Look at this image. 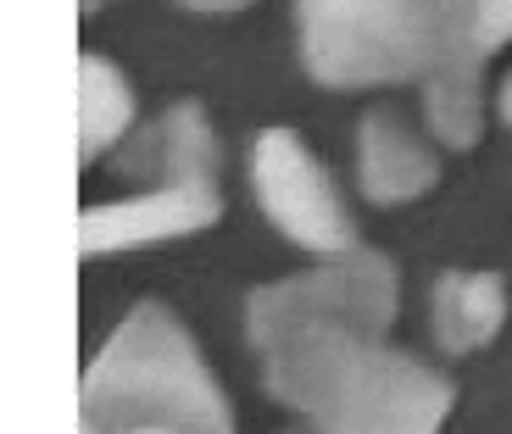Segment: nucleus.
Returning <instances> with one entry per match:
<instances>
[{
  "mask_svg": "<svg viewBox=\"0 0 512 434\" xmlns=\"http://www.w3.org/2000/svg\"><path fill=\"white\" fill-rule=\"evenodd\" d=\"M262 357L268 390L318 434H440L451 412L446 373L346 329H295Z\"/></svg>",
  "mask_w": 512,
  "mask_h": 434,
  "instance_id": "obj_1",
  "label": "nucleus"
},
{
  "mask_svg": "<svg viewBox=\"0 0 512 434\" xmlns=\"http://www.w3.org/2000/svg\"><path fill=\"white\" fill-rule=\"evenodd\" d=\"M78 412L84 434H234V412L206 373L190 329L156 301L128 312L101 357L84 368Z\"/></svg>",
  "mask_w": 512,
  "mask_h": 434,
  "instance_id": "obj_2",
  "label": "nucleus"
},
{
  "mask_svg": "<svg viewBox=\"0 0 512 434\" xmlns=\"http://www.w3.org/2000/svg\"><path fill=\"white\" fill-rule=\"evenodd\" d=\"M446 0H301V62L329 90L418 78L440 51Z\"/></svg>",
  "mask_w": 512,
  "mask_h": 434,
  "instance_id": "obj_3",
  "label": "nucleus"
},
{
  "mask_svg": "<svg viewBox=\"0 0 512 434\" xmlns=\"http://www.w3.org/2000/svg\"><path fill=\"white\" fill-rule=\"evenodd\" d=\"M390 323H396V268L362 245L323 268L256 290L245 312V329L262 351L295 329H346L357 340H384Z\"/></svg>",
  "mask_w": 512,
  "mask_h": 434,
  "instance_id": "obj_4",
  "label": "nucleus"
},
{
  "mask_svg": "<svg viewBox=\"0 0 512 434\" xmlns=\"http://www.w3.org/2000/svg\"><path fill=\"white\" fill-rule=\"evenodd\" d=\"M251 184H256V201H262L268 223L279 234H290L295 245H307L318 256L357 251V223H351L346 201H340L334 179L323 173V162L307 151V140L295 128L256 134Z\"/></svg>",
  "mask_w": 512,
  "mask_h": 434,
  "instance_id": "obj_5",
  "label": "nucleus"
},
{
  "mask_svg": "<svg viewBox=\"0 0 512 434\" xmlns=\"http://www.w3.org/2000/svg\"><path fill=\"white\" fill-rule=\"evenodd\" d=\"M218 179H179V184H156L151 195L112 206H84L78 217V245L90 256L123 251V245H151L173 240V234H195L206 223H218Z\"/></svg>",
  "mask_w": 512,
  "mask_h": 434,
  "instance_id": "obj_6",
  "label": "nucleus"
},
{
  "mask_svg": "<svg viewBox=\"0 0 512 434\" xmlns=\"http://www.w3.org/2000/svg\"><path fill=\"white\" fill-rule=\"evenodd\" d=\"M357 162H362L357 167L362 190H368V201H379V206L418 201V195L435 190V179H440L435 151H429L396 112H368L362 117Z\"/></svg>",
  "mask_w": 512,
  "mask_h": 434,
  "instance_id": "obj_7",
  "label": "nucleus"
},
{
  "mask_svg": "<svg viewBox=\"0 0 512 434\" xmlns=\"http://www.w3.org/2000/svg\"><path fill=\"white\" fill-rule=\"evenodd\" d=\"M507 323V284L496 273H440L435 284V340L451 357L490 345Z\"/></svg>",
  "mask_w": 512,
  "mask_h": 434,
  "instance_id": "obj_8",
  "label": "nucleus"
},
{
  "mask_svg": "<svg viewBox=\"0 0 512 434\" xmlns=\"http://www.w3.org/2000/svg\"><path fill=\"white\" fill-rule=\"evenodd\" d=\"M423 112H429V134L451 151H468L485 134V101H479V67L457 62V56H435L423 67Z\"/></svg>",
  "mask_w": 512,
  "mask_h": 434,
  "instance_id": "obj_9",
  "label": "nucleus"
},
{
  "mask_svg": "<svg viewBox=\"0 0 512 434\" xmlns=\"http://www.w3.org/2000/svg\"><path fill=\"white\" fill-rule=\"evenodd\" d=\"M128 123H134L128 78L112 62H101V56H84L78 62V156L95 162L101 151H112L128 134Z\"/></svg>",
  "mask_w": 512,
  "mask_h": 434,
  "instance_id": "obj_10",
  "label": "nucleus"
},
{
  "mask_svg": "<svg viewBox=\"0 0 512 434\" xmlns=\"http://www.w3.org/2000/svg\"><path fill=\"white\" fill-rule=\"evenodd\" d=\"M512 39V0H446L440 6V51L468 67H485Z\"/></svg>",
  "mask_w": 512,
  "mask_h": 434,
  "instance_id": "obj_11",
  "label": "nucleus"
},
{
  "mask_svg": "<svg viewBox=\"0 0 512 434\" xmlns=\"http://www.w3.org/2000/svg\"><path fill=\"white\" fill-rule=\"evenodd\" d=\"M179 6H190V12H240L251 0H179Z\"/></svg>",
  "mask_w": 512,
  "mask_h": 434,
  "instance_id": "obj_12",
  "label": "nucleus"
},
{
  "mask_svg": "<svg viewBox=\"0 0 512 434\" xmlns=\"http://www.w3.org/2000/svg\"><path fill=\"white\" fill-rule=\"evenodd\" d=\"M501 117L512 123V73H507V84H501Z\"/></svg>",
  "mask_w": 512,
  "mask_h": 434,
  "instance_id": "obj_13",
  "label": "nucleus"
},
{
  "mask_svg": "<svg viewBox=\"0 0 512 434\" xmlns=\"http://www.w3.org/2000/svg\"><path fill=\"white\" fill-rule=\"evenodd\" d=\"M95 6H106V0H84V12H95Z\"/></svg>",
  "mask_w": 512,
  "mask_h": 434,
  "instance_id": "obj_14",
  "label": "nucleus"
},
{
  "mask_svg": "<svg viewBox=\"0 0 512 434\" xmlns=\"http://www.w3.org/2000/svg\"><path fill=\"white\" fill-rule=\"evenodd\" d=\"M290 434H318V429H290Z\"/></svg>",
  "mask_w": 512,
  "mask_h": 434,
  "instance_id": "obj_15",
  "label": "nucleus"
},
{
  "mask_svg": "<svg viewBox=\"0 0 512 434\" xmlns=\"http://www.w3.org/2000/svg\"><path fill=\"white\" fill-rule=\"evenodd\" d=\"M134 434H162V429H134Z\"/></svg>",
  "mask_w": 512,
  "mask_h": 434,
  "instance_id": "obj_16",
  "label": "nucleus"
}]
</instances>
